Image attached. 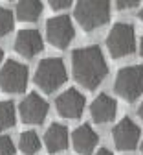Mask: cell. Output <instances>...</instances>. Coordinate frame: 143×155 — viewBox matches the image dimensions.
I'll return each instance as SVG.
<instances>
[{"instance_id": "cell-14", "label": "cell", "mask_w": 143, "mask_h": 155, "mask_svg": "<svg viewBox=\"0 0 143 155\" xmlns=\"http://www.w3.org/2000/svg\"><path fill=\"white\" fill-rule=\"evenodd\" d=\"M44 142L50 151H63L68 148V129L63 124H51L44 135Z\"/></svg>"}, {"instance_id": "cell-18", "label": "cell", "mask_w": 143, "mask_h": 155, "mask_svg": "<svg viewBox=\"0 0 143 155\" xmlns=\"http://www.w3.org/2000/svg\"><path fill=\"white\" fill-rule=\"evenodd\" d=\"M15 28V17L8 8H0V37H6Z\"/></svg>"}, {"instance_id": "cell-3", "label": "cell", "mask_w": 143, "mask_h": 155, "mask_svg": "<svg viewBox=\"0 0 143 155\" xmlns=\"http://www.w3.org/2000/svg\"><path fill=\"white\" fill-rule=\"evenodd\" d=\"M35 83L44 92H53L66 81V67L59 57H46L35 70Z\"/></svg>"}, {"instance_id": "cell-6", "label": "cell", "mask_w": 143, "mask_h": 155, "mask_svg": "<svg viewBox=\"0 0 143 155\" xmlns=\"http://www.w3.org/2000/svg\"><path fill=\"white\" fill-rule=\"evenodd\" d=\"M28 87V67L9 59L0 68V89L9 94L24 92Z\"/></svg>"}, {"instance_id": "cell-20", "label": "cell", "mask_w": 143, "mask_h": 155, "mask_svg": "<svg viewBox=\"0 0 143 155\" xmlns=\"http://www.w3.org/2000/svg\"><path fill=\"white\" fill-rule=\"evenodd\" d=\"M70 0H51V2H50V8L51 9H66V8H70Z\"/></svg>"}, {"instance_id": "cell-9", "label": "cell", "mask_w": 143, "mask_h": 155, "mask_svg": "<svg viewBox=\"0 0 143 155\" xmlns=\"http://www.w3.org/2000/svg\"><path fill=\"white\" fill-rule=\"evenodd\" d=\"M112 137H114V144H116L117 150H121V151H130L139 142V127L130 118H123L121 122H117L114 126Z\"/></svg>"}, {"instance_id": "cell-4", "label": "cell", "mask_w": 143, "mask_h": 155, "mask_svg": "<svg viewBox=\"0 0 143 155\" xmlns=\"http://www.w3.org/2000/svg\"><path fill=\"white\" fill-rule=\"evenodd\" d=\"M116 92L127 102H134L143 94V67L130 65L121 68L114 81Z\"/></svg>"}, {"instance_id": "cell-25", "label": "cell", "mask_w": 143, "mask_h": 155, "mask_svg": "<svg viewBox=\"0 0 143 155\" xmlns=\"http://www.w3.org/2000/svg\"><path fill=\"white\" fill-rule=\"evenodd\" d=\"M2 59H4V50L0 48V63H2Z\"/></svg>"}, {"instance_id": "cell-23", "label": "cell", "mask_w": 143, "mask_h": 155, "mask_svg": "<svg viewBox=\"0 0 143 155\" xmlns=\"http://www.w3.org/2000/svg\"><path fill=\"white\" fill-rule=\"evenodd\" d=\"M138 116H139V118L143 120V104H141V105L138 107Z\"/></svg>"}, {"instance_id": "cell-15", "label": "cell", "mask_w": 143, "mask_h": 155, "mask_svg": "<svg viewBox=\"0 0 143 155\" xmlns=\"http://www.w3.org/2000/svg\"><path fill=\"white\" fill-rule=\"evenodd\" d=\"M40 13H42V2H37V0H22V2L17 4L18 21L33 22L40 17Z\"/></svg>"}, {"instance_id": "cell-5", "label": "cell", "mask_w": 143, "mask_h": 155, "mask_svg": "<svg viewBox=\"0 0 143 155\" xmlns=\"http://www.w3.org/2000/svg\"><path fill=\"white\" fill-rule=\"evenodd\" d=\"M107 48L112 57H125L130 55L136 48V37H134V28L127 22H117L110 30L107 37Z\"/></svg>"}, {"instance_id": "cell-7", "label": "cell", "mask_w": 143, "mask_h": 155, "mask_svg": "<svg viewBox=\"0 0 143 155\" xmlns=\"http://www.w3.org/2000/svg\"><path fill=\"white\" fill-rule=\"evenodd\" d=\"M73 24H72V18L66 15H59L53 17L46 22V37H48V43L53 45L55 48H66L72 41H73Z\"/></svg>"}, {"instance_id": "cell-26", "label": "cell", "mask_w": 143, "mask_h": 155, "mask_svg": "<svg viewBox=\"0 0 143 155\" xmlns=\"http://www.w3.org/2000/svg\"><path fill=\"white\" fill-rule=\"evenodd\" d=\"M139 18H141V22H143V8H141V11H139Z\"/></svg>"}, {"instance_id": "cell-10", "label": "cell", "mask_w": 143, "mask_h": 155, "mask_svg": "<svg viewBox=\"0 0 143 155\" xmlns=\"http://www.w3.org/2000/svg\"><path fill=\"white\" fill-rule=\"evenodd\" d=\"M48 114V104L37 92L28 94L20 104V118L24 124H42Z\"/></svg>"}, {"instance_id": "cell-1", "label": "cell", "mask_w": 143, "mask_h": 155, "mask_svg": "<svg viewBox=\"0 0 143 155\" xmlns=\"http://www.w3.org/2000/svg\"><path fill=\"white\" fill-rule=\"evenodd\" d=\"M72 70L75 80L85 89H95L107 78L108 67L105 61V55L99 46H85L77 48L72 54Z\"/></svg>"}, {"instance_id": "cell-21", "label": "cell", "mask_w": 143, "mask_h": 155, "mask_svg": "<svg viewBox=\"0 0 143 155\" xmlns=\"http://www.w3.org/2000/svg\"><path fill=\"white\" fill-rule=\"evenodd\" d=\"M139 2L138 0H119V2H116V8L117 9H130V8H136Z\"/></svg>"}, {"instance_id": "cell-24", "label": "cell", "mask_w": 143, "mask_h": 155, "mask_svg": "<svg viewBox=\"0 0 143 155\" xmlns=\"http://www.w3.org/2000/svg\"><path fill=\"white\" fill-rule=\"evenodd\" d=\"M139 54H141V57H143V39H141V43H139Z\"/></svg>"}, {"instance_id": "cell-19", "label": "cell", "mask_w": 143, "mask_h": 155, "mask_svg": "<svg viewBox=\"0 0 143 155\" xmlns=\"http://www.w3.org/2000/svg\"><path fill=\"white\" fill-rule=\"evenodd\" d=\"M0 155H15V144L8 135L0 137Z\"/></svg>"}, {"instance_id": "cell-27", "label": "cell", "mask_w": 143, "mask_h": 155, "mask_svg": "<svg viewBox=\"0 0 143 155\" xmlns=\"http://www.w3.org/2000/svg\"><path fill=\"white\" fill-rule=\"evenodd\" d=\"M141 150H143V142H141Z\"/></svg>"}, {"instance_id": "cell-22", "label": "cell", "mask_w": 143, "mask_h": 155, "mask_svg": "<svg viewBox=\"0 0 143 155\" xmlns=\"http://www.w3.org/2000/svg\"><path fill=\"white\" fill-rule=\"evenodd\" d=\"M95 155H114L108 148H99L97 151H95Z\"/></svg>"}, {"instance_id": "cell-16", "label": "cell", "mask_w": 143, "mask_h": 155, "mask_svg": "<svg viewBox=\"0 0 143 155\" xmlns=\"http://www.w3.org/2000/svg\"><path fill=\"white\" fill-rule=\"evenodd\" d=\"M15 120H17L15 104L9 102V100L0 102V131L13 127V126H15Z\"/></svg>"}, {"instance_id": "cell-11", "label": "cell", "mask_w": 143, "mask_h": 155, "mask_svg": "<svg viewBox=\"0 0 143 155\" xmlns=\"http://www.w3.org/2000/svg\"><path fill=\"white\" fill-rule=\"evenodd\" d=\"M44 43L37 30H20L15 37V50L22 57H33L42 50Z\"/></svg>"}, {"instance_id": "cell-13", "label": "cell", "mask_w": 143, "mask_h": 155, "mask_svg": "<svg viewBox=\"0 0 143 155\" xmlns=\"http://www.w3.org/2000/svg\"><path fill=\"white\" fill-rule=\"evenodd\" d=\"M72 140H73V148L79 151V153H83V155H90L94 151V148L97 146V133L92 129V126L88 124H83V126H79L73 135H72Z\"/></svg>"}, {"instance_id": "cell-8", "label": "cell", "mask_w": 143, "mask_h": 155, "mask_svg": "<svg viewBox=\"0 0 143 155\" xmlns=\"http://www.w3.org/2000/svg\"><path fill=\"white\" fill-rule=\"evenodd\" d=\"M55 109L63 118H79L85 111V96L77 89H68L57 96Z\"/></svg>"}, {"instance_id": "cell-12", "label": "cell", "mask_w": 143, "mask_h": 155, "mask_svg": "<svg viewBox=\"0 0 143 155\" xmlns=\"http://www.w3.org/2000/svg\"><path fill=\"white\" fill-rule=\"evenodd\" d=\"M116 111H117V104L108 94H99L92 102V107H90V114H92L94 122H97V124H105V122L114 120Z\"/></svg>"}, {"instance_id": "cell-2", "label": "cell", "mask_w": 143, "mask_h": 155, "mask_svg": "<svg viewBox=\"0 0 143 155\" xmlns=\"http://www.w3.org/2000/svg\"><path fill=\"white\" fill-rule=\"evenodd\" d=\"M75 18L81 28L92 31L97 30L110 18V2L105 0H83L75 6Z\"/></svg>"}, {"instance_id": "cell-17", "label": "cell", "mask_w": 143, "mask_h": 155, "mask_svg": "<svg viewBox=\"0 0 143 155\" xmlns=\"http://www.w3.org/2000/svg\"><path fill=\"white\" fill-rule=\"evenodd\" d=\"M20 150H22L26 155H33L40 150V140H39V135L35 131H24L20 135V142H18Z\"/></svg>"}]
</instances>
